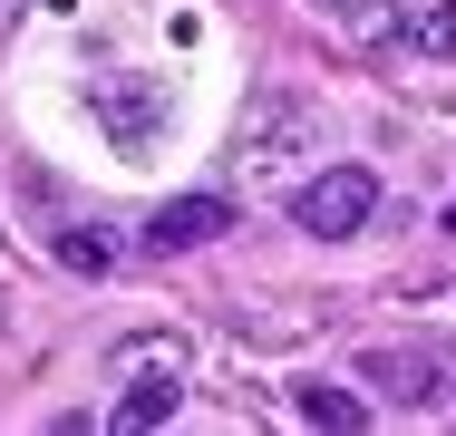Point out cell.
<instances>
[{
    "instance_id": "obj_2",
    "label": "cell",
    "mask_w": 456,
    "mask_h": 436,
    "mask_svg": "<svg viewBox=\"0 0 456 436\" xmlns=\"http://www.w3.org/2000/svg\"><path fill=\"white\" fill-rule=\"evenodd\" d=\"M360 388H379L388 408H447L456 349H360Z\"/></svg>"
},
{
    "instance_id": "obj_1",
    "label": "cell",
    "mask_w": 456,
    "mask_h": 436,
    "mask_svg": "<svg viewBox=\"0 0 456 436\" xmlns=\"http://www.w3.org/2000/svg\"><path fill=\"white\" fill-rule=\"evenodd\" d=\"M369 214H379V174L350 166V156H340V166H321L301 194H291V223H301V233H321V243H350Z\"/></svg>"
},
{
    "instance_id": "obj_6",
    "label": "cell",
    "mask_w": 456,
    "mask_h": 436,
    "mask_svg": "<svg viewBox=\"0 0 456 436\" xmlns=\"http://www.w3.org/2000/svg\"><path fill=\"white\" fill-rule=\"evenodd\" d=\"M388 39H398L408 59H437V69H447L456 59V0H398V10H388Z\"/></svg>"
},
{
    "instance_id": "obj_4",
    "label": "cell",
    "mask_w": 456,
    "mask_h": 436,
    "mask_svg": "<svg viewBox=\"0 0 456 436\" xmlns=\"http://www.w3.org/2000/svg\"><path fill=\"white\" fill-rule=\"evenodd\" d=\"M88 107H97V126H107L117 146H146V136H156V117H166V97L136 78V69H117V87H97Z\"/></svg>"
},
{
    "instance_id": "obj_5",
    "label": "cell",
    "mask_w": 456,
    "mask_h": 436,
    "mask_svg": "<svg viewBox=\"0 0 456 436\" xmlns=\"http://www.w3.org/2000/svg\"><path fill=\"white\" fill-rule=\"evenodd\" d=\"M214 233H233V204H224V194H175V204L146 223L156 253H194V243H214Z\"/></svg>"
},
{
    "instance_id": "obj_3",
    "label": "cell",
    "mask_w": 456,
    "mask_h": 436,
    "mask_svg": "<svg viewBox=\"0 0 456 436\" xmlns=\"http://www.w3.org/2000/svg\"><path fill=\"white\" fill-rule=\"evenodd\" d=\"M184 408V378H175V349H136V378H126V398H117V427H166Z\"/></svg>"
},
{
    "instance_id": "obj_8",
    "label": "cell",
    "mask_w": 456,
    "mask_h": 436,
    "mask_svg": "<svg viewBox=\"0 0 456 436\" xmlns=\"http://www.w3.org/2000/svg\"><path fill=\"white\" fill-rule=\"evenodd\" d=\"M311 10H330V20H360L369 0H311Z\"/></svg>"
},
{
    "instance_id": "obj_7",
    "label": "cell",
    "mask_w": 456,
    "mask_h": 436,
    "mask_svg": "<svg viewBox=\"0 0 456 436\" xmlns=\"http://www.w3.org/2000/svg\"><path fill=\"white\" fill-rule=\"evenodd\" d=\"M291 398H301V417H311V427H360V417H369V408L340 388V378H301Z\"/></svg>"
}]
</instances>
